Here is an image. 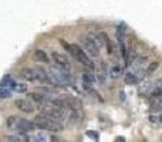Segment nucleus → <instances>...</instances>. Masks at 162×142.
Masks as SVG:
<instances>
[{
  "mask_svg": "<svg viewBox=\"0 0 162 142\" xmlns=\"http://www.w3.org/2000/svg\"><path fill=\"white\" fill-rule=\"evenodd\" d=\"M47 74H48V84H53L55 87H67L73 84V78L68 74V71L57 66L50 67Z\"/></svg>",
  "mask_w": 162,
  "mask_h": 142,
  "instance_id": "1",
  "label": "nucleus"
},
{
  "mask_svg": "<svg viewBox=\"0 0 162 142\" xmlns=\"http://www.w3.org/2000/svg\"><path fill=\"white\" fill-rule=\"evenodd\" d=\"M61 44L64 45V48L68 50V53L73 55L74 58H76L78 63H81L83 66L88 67V68H94V61L91 60V57H88L86 50H83L80 45H77V44H68L65 43L64 40H61Z\"/></svg>",
  "mask_w": 162,
  "mask_h": 142,
  "instance_id": "2",
  "label": "nucleus"
},
{
  "mask_svg": "<svg viewBox=\"0 0 162 142\" xmlns=\"http://www.w3.org/2000/svg\"><path fill=\"white\" fill-rule=\"evenodd\" d=\"M33 122L36 124L37 128L46 129V131H50V132H60L64 129L63 122H60V121H57V120H53V118H50L48 115H44V114L37 115Z\"/></svg>",
  "mask_w": 162,
  "mask_h": 142,
  "instance_id": "3",
  "label": "nucleus"
},
{
  "mask_svg": "<svg viewBox=\"0 0 162 142\" xmlns=\"http://www.w3.org/2000/svg\"><path fill=\"white\" fill-rule=\"evenodd\" d=\"M20 78L27 81H43L48 83V74L41 67H27L20 71Z\"/></svg>",
  "mask_w": 162,
  "mask_h": 142,
  "instance_id": "4",
  "label": "nucleus"
},
{
  "mask_svg": "<svg viewBox=\"0 0 162 142\" xmlns=\"http://www.w3.org/2000/svg\"><path fill=\"white\" fill-rule=\"evenodd\" d=\"M81 43L84 45V50L87 51V54L91 55L93 58H97L100 57V45L95 43V40L93 38V36H87V37H83Z\"/></svg>",
  "mask_w": 162,
  "mask_h": 142,
  "instance_id": "5",
  "label": "nucleus"
},
{
  "mask_svg": "<svg viewBox=\"0 0 162 142\" xmlns=\"http://www.w3.org/2000/svg\"><path fill=\"white\" fill-rule=\"evenodd\" d=\"M14 128L20 132V134H30V132H33L37 127H36V124L32 122V121L23 120V118H17V120H16Z\"/></svg>",
  "mask_w": 162,
  "mask_h": 142,
  "instance_id": "6",
  "label": "nucleus"
},
{
  "mask_svg": "<svg viewBox=\"0 0 162 142\" xmlns=\"http://www.w3.org/2000/svg\"><path fill=\"white\" fill-rule=\"evenodd\" d=\"M51 58H53V61L55 63L57 67H60V68H63V70L70 73L71 63H70V60H68L64 54H60V53H57V51H53V53H51Z\"/></svg>",
  "mask_w": 162,
  "mask_h": 142,
  "instance_id": "7",
  "label": "nucleus"
},
{
  "mask_svg": "<svg viewBox=\"0 0 162 142\" xmlns=\"http://www.w3.org/2000/svg\"><path fill=\"white\" fill-rule=\"evenodd\" d=\"M14 105H16V108H19L22 112H24V114H32V112H34V105H33L32 101H29V99L26 98H20V99H16L14 101Z\"/></svg>",
  "mask_w": 162,
  "mask_h": 142,
  "instance_id": "8",
  "label": "nucleus"
},
{
  "mask_svg": "<svg viewBox=\"0 0 162 142\" xmlns=\"http://www.w3.org/2000/svg\"><path fill=\"white\" fill-rule=\"evenodd\" d=\"M29 98L33 99L34 102H39V104H46V102H50V101H51L50 95H48V94H46V92H41V91L32 92V94L29 95Z\"/></svg>",
  "mask_w": 162,
  "mask_h": 142,
  "instance_id": "9",
  "label": "nucleus"
},
{
  "mask_svg": "<svg viewBox=\"0 0 162 142\" xmlns=\"http://www.w3.org/2000/svg\"><path fill=\"white\" fill-rule=\"evenodd\" d=\"M27 136H29V141H34V142H47L50 141L51 138H48L47 136V134H46V129H41V131L36 132V134H32V135H29L27 134Z\"/></svg>",
  "mask_w": 162,
  "mask_h": 142,
  "instance_id": "10",
  "label": "nucleus"
},
{
  "mask_svg": "<svg viewBox=\"0 0 162 142\" xmlns=\"http://www.w3.org/2000/svg\"><path fill=\"white\" fill-rule=\"evenodd\" d=\"M140 81H141L140 77L137 76L134 71H130V73L125 74V84H128V85H135V84H138Z\"/></svg>",
  "mask_w": 162,
  "mask_h": 142,
  "instance_id": "11",
  "label": "nucleus"
},
{
  "mask_svg": "<svg viewBox=\"0 0 162 142\" xmlns=\"http://www.w3.org/2000/svg\"><path fill=\"white\" fill-rule=\"evenodd\" d=\"M34 60L39 61V63H48V61H50L47 53L43 51V50H36V51H34Z\"/></svg>",
  "mask_w": 162,
  "mask_h": 142,
  "instance_id": "12",
  "label": "nucleus"
},
{
  "mask_svg": "<svg viewBox=\"0 0 162 142\" xmlns=\"http://www.w3.org/2000/svg\"><path fill=\"white\" fill-rule=\"evenodd\" d=\"M4 141H10V142H26L29 141V136L27 134H22V135H7L4 136Z\"/></svg>",
  "mask_w": 162,
  "mask_h": 142,
  "instance_id": "13",
  "label": "nucleus"
},
{
  "mask_svg": "<svg viewBox=\"0 0 162 142\" xmlns=\"http://www.w3.org/2000/svg\"><path fill=\"white\" fill-rule=\"evenodd\" d=\"M9 88H10L11 91H16V92H27V85L23 84V83H14V81H11Z\"/></svg>",
  "mask_w": 162,
  "mask_h": 142,
  "instance_id": "14",
  "label": "nucleus"
},
{
  "mask_svg": "<svg viewBox=\"0 0 162 142\" xmlns=\"http://www.w3.org/2000/svg\"><path fill=\"white\" fill-rule=\"evenodd\" d=\"M122 74V67L119 64H115L109 68V77L111 78H119V76Z\"/></svg>",
  "mask_w": 162,
  "mask_h": 142,
  "instance_id": "15",
  "label": "nucleus"
},
{
  "mask_svg": "<svg viewBox=\"0 0 162 142\" xmlns=\"http://www.w3.org/2000/svg\"><path fill=\"white\" fill-rule=\"evenodd\" d=\"M83 83H84L86 85H88V87H91V85L95 83V77L93 76L91 73H84V74H83Z\"/></svg>",
  "mask_w": 162,
  "mask_h": 142,
  "instance_id": "16",
  "label": "nucleus"
},
{
  "mask_svg": "<svg viewBox=\"0 0 162 142\" xmlns=\"http://www.w3.org/2000/svg\"><path fill=\"white\" fill-rule=\"evenodd\" d=\"M152 91H154V84L152 83H147L145 85H142V87L140 88V92L144 95H148V94H152Z\"/></svg>",
  "mask_w": 162,
  "mask_h": 142,
  "instance_id": "17",
  "label": "nucleus"
},
{
  "mask_svg": "<svg viewBox=\"0 0 162 142\" xmlns=\"http://www.w3.org/2000/svg\"><path fill=\"white\" fill-rule=\"evenodd\" d=\"M86 135L88 136V138L94 139V141H98V139H100V135H98V132L97 131H93V129H88V131L86 132Z\"/></svg>",
  "mask_w": 162,
  "mask_h": 142,
  "instance_id": "18",
  "label": "nucleus"
},
{
  "mask_svg": "<svg viewBox=\"0 0 162 142\" xmlns=\"http://www.w3.org/2000/svg\"><path fill=\"white\" fill-rule=\"evenodd\" d=\"M16 120H17V117H9L7 121H6V124H7V128H14V125H16Z\"/></svg>",
  "mask_w": 162,
  "mask_h": 142,
  "instance_id": "19",
  "label": "nucleus"
},
{
  "mask_svg": "<svg viewBox=\"0 0 162 142\" xmlns=\"http://www.w3.org/2000/svg\"><path fill=\"white\" fill-rule=\"evenodd\" d=\"M11 95L10 88H4V90H0V98H9Z\"/></svg>",
  "mask_w": 162,
  "mask_h": 142,
  "instance_id": "20",
  "label": "nucleus"
},
{
  "mask_svg": "<svg viewBox=\"0 0 162 142\" xmlns=\"http://www.w3.org/2000/svg\"><path fill=\"white\" fill-rule=\"evenodd\" d=\"M156 67H158V63H152L151 66L148 67V70H147V71H145V74H147V76H148V74H151V73H154V71H155V68H156Z\"/></svg>",
  "mask_w": 162,
  "mask_h": 142,
  "instance_id": "21",
  "label": "nucleus"
},
{
  "mask_svg": "<svg viewBox=\"0 0 162 142\" xmlns=\"http://www.w3.org/2000/svg\"><path fill=\"white\" fill-rule=\"evenodd\" d=\"M115 141H117V142H121V141L124 142V141H125V138H124V136H117V138H115Z\"/></svg>",
  "mask_w": 162,
  "mask_h": 142,
  "instance_id": "22",
  "label": "nucleus"
},
{
  "mask_svg": "<svg viewBox=\"0 0 162 142\" xmlns=\"http://www.w3.org/2000/svg\"><path fill=\"white\" fill-rule=\"evenodd\" d=\"M119 97H121V99H122V101L125 99V95H124V92H121V94H119Z\"/></svg>",
  "mask_w": 162,
  "mask_h": 142,
  "instance_id": "23",
  "label": "nucleus"
}]
</instances>
